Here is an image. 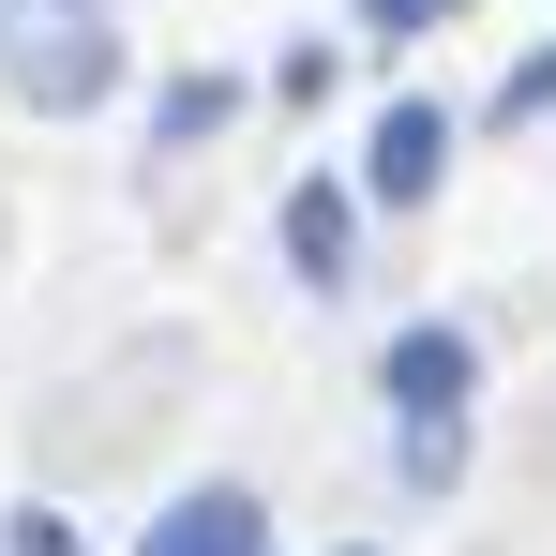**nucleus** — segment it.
Masks as SVG:
<instances>
[{
  "mask_svg": "<svg viewBox=\"0 0 556 556\" xmlns=\"http://www.w3.org/2000/svg\"><path fill=\"white\" fill-rule=\"evenodd\" d=\"M136 556H271V511L241 496V481H195L181 511H151V542Z\"/></svg>",
  "mask_w": 556,
  "mask_h": 556,
  "instance_id": "3",
  "label": "nucleus"
},
{
  "mask_svg": "<svg viewBox=\"0 0 556 556\" xmlns=\"http://www.w3.org/2000/svg\"><path fill=\"white\" fill-rule=\"evenodd\" d=\"M437 181H452V105H421V91H406V105L362 136V195H376V211H421Z\"/></svg>",
  "mask_w": 556,
  "mask_h": 556,
  "instance_id": "2",
  "label": "nucleus"
},
{
  "mask_svg": "<svg viewBox=\"0 0 556 556\" xmlns=\"http://www.w3.org/2000/svg\"><path fill=\"white\" fill-rule=\"evenodd\" d=\"M0 556H91V542H76L61 511H15V542H0Z\"/></svg>",
  "mask_w": 556,
  "mask_h": 556,
  "instance_id": "9",
  "label": "nucleus"
},
{
  "mask_svg": "<svg viewBox=\"0 0 556 556\" xmlns=\"http://www.w3.org/2000/svg\"><path fill=\"white\" fill-rule=\"evenodd\" d=\"M226 105H241L226 76H181V91H166V151H195V136H226Z\"/></svg>",
  "mask_w": 556,
  "mask_h": 556,
  "instance_id": "6",
  "label": "nucleus"
},
{
  "mask_svg": "<svg viewBox=\"0 0 556 556\" xmlns=\"http://www.w3.org/2000/svg\"><path fill=\"white\" fill-rule=\"evenodd\" d=\"M542 105H556V46H542V61H511V91H496V121H542Z\"/></svg>",
  "mask_w": 556,
  "mask_h": 556,
  "instance_id": "8",
  "label": "nucleus"
},
{
  "mask_svg": "<svg viewBox=\"0 0 556 556\" xmlns=\"http://www.w3.org/2000/svg\"><path fill=\"white\" fill-rule=\"evenodd\" d=\"M286 271H301V286H346V181H301V195H286Z\"/></svg>",
  "mask_w": 556,
  "mask_h": 556,
  "instance_id": "5",
  "label": "nucleus"
},
{
  "mask_svg": "<svg viewBox=\"0 0 556 556\" xmlns=\"http://www.w3.org/2000/svg\"><path fill=\"white\" fill-rule=\"evenodd\" d=\"M105 76H121V46L76 30V15H61L46 46H15V91H30V105H105Z\"/></svg>",
  "mask_w": 556,
  "mask_h": 556,
  "instance_id": "4",
  "label": "nucleus"
},
{
  "mask_svg": "<svg viewBox=\"0 0 556 556\" xmlns=\"http://www.w3.org/2000/svg\"><path fill=\"white\" fill-rule=\"evenodd\" d=\"M466 376H481V362H466V331H452V316L391 331V452H406V481H421V496L466 466Z\"/></svg>",
  "mask_w": 556,
  "mask_h": 556,
  "instance_id": "1",
  "label": "nucleus"
},
{
  "mask_svg": "<svg viewBox=\"0 0 556 556\" xmlns=\"http://www.w3.org/2000/svg\"><path fill=\"white\" fill-rule=\"evenodd\" d=\"M437 15H452V0H362V30H376V46H421Z\"/></svg>",
  "mask_w": 556,
  "mask_h": 556,
  "instance_id": "7",
  "label": "nucleus"
}]
</instances>
